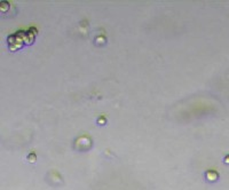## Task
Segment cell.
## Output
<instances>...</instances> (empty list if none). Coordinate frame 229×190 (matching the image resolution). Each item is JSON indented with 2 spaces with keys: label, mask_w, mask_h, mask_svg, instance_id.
Here are the masks:
<instances>
[{
  "label": "cell",
  "mask_w": 229,
  "mask_h": 190,
  "mask_svg": "<svg viewBox=\"0 0 229 190\" xmlns=\"http://www.w3.org/2000/svg\"><path fill=\"white\" fill-rule=\"evenodd\" d=\"M205 176H206V179H207V181L214 182V181H217V180H218V178H219V174H218L215 171L210 170V171H207V172H206Z\"/></svg>",
  "instance_id": "cell-1"
},
{
  "label": "cell",
  "mask_w": 229,
  "mask_h": 190,
  "mask_svg": "<svg viewBox=\"0 0 229 190\" xmlns=\"http://www.w3.org/2000/svg\"><path fill=\"white\" fill-rule=\"evenodd\" d=\"M28 162H30V163H36L37 162V156L35 152H32V154H30L28 156Z\"/></svg>",
  "instance_id": "cell-2"
},
{
  "label": "cell",
  "mask_w": 229,
  "mask_h": 190,
  "mask_svg": "<svg viewBox=\"0 0 229 190\" xmlns=\"http://www.w3.org/2000/svg\"><path fill=\"white\" fill-rule=\"evenodd\" d=\"M225 163H227V164H229V155H228V156H226V157H225Z\"/></svg>",
  "instance_id": "cell-3"
}]
</instances>
